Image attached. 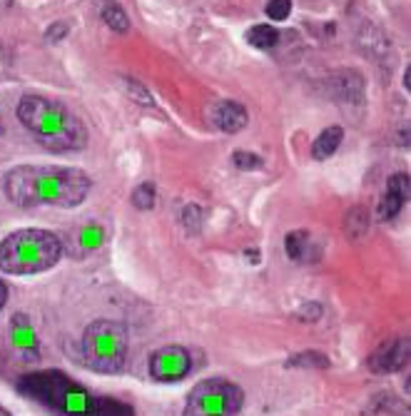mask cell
Instances as JSON below:
<instances>
[{"instance_id":"ffe728a7","label":"cell","mask_w":411,"mask_h":416,"mask_svg":"<svg viewBox=\"0 0 411 416\" xmlns=\"http://www.w3.org/2000/svg\"><path fill=\"white\" fill-rule=\"evenodd\" d=\"M289 364H292V367H319V369L329 367L327 357H322L319 351H304V354H297Z\"/></svg>"},{"instance_id":"277c9868","label":"cell","mask_w":411,"mask_h":416,"mask_svg":"<svg viewBox=\"0 0 411 416\" xmlns=\"http://www.w3.org/2000/svg\"><path fill=\"white\" fill-rule=\"evenodd\" d=\"M63 244L45 230H20L0 242V269L8 274L45 272L60 259Z\"/></svg>"},{"instance_id":"603a6c76","label":"cell","mask_w":411,"mask_h":416,"mask_svg":"<svg viewBox=\"0 0 411 416\" xmlns=\"http://www.w3.org/2000/svg\"><path fill=\"white\" fill-rule=\"evenodd\" d=\"M234 165H237L239 170H257V167H262V157L255 155V152H242V150H237V152H234Z\"/></svg>"},{"instance_id":"7402d4cb","label":"cell","mask_w":411,"mask_h":416,"mask_svg":"<svg viewBox=\"0 0 411 416\" xmlns=\"http://www.w3.org/2000/svg\"><path fill=\"white\" fill-rule=\"evenodd\" d=\"M122 88L130 93L132 100L143 102V105H152V95H150L147 90H145L140 83H135V80H130V78H122Z\"/></svg>"},{"instance_id":"3957f363","label":"cell","mask_w":411,"mask_h":416,"mask_svg":"<svg viewBox=\"0 0 411 416\" xmlns=\"http://www.w3.org/2000/svg\"><path fill=\"white\" fill-rule=\"evenodd\" d=\"M23 127L50 152H72L88 145V130L65 105L40 95H25L18 105Z\"/></svg>"},{"instance_id":"ba28073f","label":"cell","mask_w":411,"mask_h":416,"mask_svg":"<svg viewBox=\"0 0 411 416\" xmlns=\"http://www.w3.org/2000/svg\"><path fill=\"white\" fill-rule=\"evenodd\" d=\"M409 362V339H389L369 357V369L376 374L399 371Z\"/></svg>"},{"instance_id":"e0dca14e","label":"cell","mask_w":411,"mask_h":416,"mask_svg":"<svg viewBox=\"0 0 411 416\" xmlns=\"http://www.w3.org/2000/svg\"><path fill=\"white\" fill-rule=\"evenodd\" d=\"M284 247H287V255L292 257V259H297V262L307 259V252H309V234L307 232L287 234Z\"/></svg>"},{"instance_id":"d4e9b609","label":"cell","mask_w":411,"mask_h":416,"mask_svg":"<svg viewBox=\"0 0 411 416\" xmlns=\"http://www.w3.org/2000/svg\"><path fill=\"white\" fill-rule=\"evenodd\" d=\"M8 299V287L3 285V280H0V310H3V304H6Z\"/></svg>"},{"instance_id":"9a60e30c","label":"cell","mask_w":411,"mask_h":416,"mask_svg":"<svg viewBox=\"0 0 411 416\" xmlns=\"http://www.w3.org/2000/svg\"><path fill=\"white\" fill-rule=\"evenodd\" d=\"M277 40H280V33L272 28V25L267 23H259V25H252L250 30H247V42L250 45H255V48H274L277 45Z\"/></svg>"},{"instance_id":"7a4b0ae2","label":"cell","mask_w":411,"mask_h":416,"mask_svg":"<svg viewBox=\"0 0 411 416\" xmlns=\"http://www.w3.org/2000/svg\"><path fill=\"white\" fill-rule=\"evenodd\" d=\"M20 389L35 401L55 409L60 416H132V409L127 404L95 397L60 371H40V374L23 376Z\"/></svg>"},{"instance_id":"4316f807","label":"cell","mask_w":411,"mask_h":416,"mask_svg":"<svg viewBox=\"0 0 411 416\" xmlns=\"http://www.w3.org/2000/svg\"><path fill=\"white\" fill-rule=\"evenodd\" d=\"M13 6V0H0V13H6Z\"/></svg>"},{"instance_id":"44dd1931","label":"cell","mask_w":411,"mask_h":416,"mask_svg":"<svg viewBox=\"0 0 411 416\" xmlns=\"http://www.w3.org/2000/svg\"><path fill=\"white\" fill-rule=\"evenodd\" d=\"M264 10H267L269 18L280 23V20L289 18V13H292V0H269Z\"/></svg>"},{"instance_id":"5bb4252c","label":"cell","mask_w":411,"mask_h":416,"mask_svg":"<svg viewBox=\"0 0 411 416\" xmlns=\"http://www.w3.org/2000/svg\"><path fill=\"white\" fill-rule=\"evenodd\" d=\"M102 20L108 23V28H113L115 33H127L130 30V18H127V10L115 0H108L102 6Z\"/></svg>"},{"instance_id":"5b68a950","label":"cell","mask_w":411,"mask_h":416,"mask_svg":"<svg viewBox=\"0 0 411 416\" xmlns=\"http://www.w3.org/2000/svg\"><path fill=\"white\" fill-rule=\"evenodd\" d=\"M83 357L102 374L120 371L127 362V329L113 319L92 321L83 334Z\"/></svg>"},{"instance_id":"9c48e42d","label":"cell","mask_w":411,"mask_h":416,"mask_svg":"<svg viewBox=\"0 0 411 416\" xmlns=\"http://www.w3.org/2000/svg\"><path fill=\"white\" fill-rule=\"evenodd\" d=\"M207 115H209V122H212L217 130L227 132V135L239 132L247 125V120H250L247 107L239 105V102H234V100H217L215 105L209 107Z\"/></svg>"},{"instance_id":"6da1fadb","label":"cell","mask_w":411,"mask_h":416,"mask_svg":"<svg viewBox=\"0 0 411 416\" xmlns=\"http://www.w3.org/2000/svg\"><path fill=\"white\" fill-rule=\"evenodd\" d=\"M88 192L90 177L78 167L20 165L6 175V195L18 207H75Z\"/></svg>"},{"instance_id":"7c38bea8","label":"cell","mask_w":411,"mask_h":416,"mask_svg":"<svg viewBox=\"0 0 411 416\" xmlns=\"http://www.w3.org/2000/svg\"><path fill=\"white\" fill-rule=\"evenodd\" d=\"M341 137H344L341 127L337 125L327 127V130L314 140V145H312V157H314V160H329V157L337 152V147L341 145Z\"/></svg>"},{"instance_id":"30bf717a","label":"cell","mask_w":411,"mask_h":416,"mask_svg":"<svg viewBox=\"0 0 411 416\" xmlns=\"http://www.w3.org/2000/svg\"><path fill=\"white\" fill-rule=\"evenodd\" d=\"M406 200H409V175L399 173L389 179V187H387V192H384L382 202H379V209H376L379 220H384V222L394 220V217L401 212Z\"/></svg>"},{"instance_id":"ac0fdd59","label":"cell","mask_w":411,"mask_h":416,"mask_svg":"<svg viewBox=\"0 0 411 416\" xmlns=\"http://www.w3.org/2000/svg\"><path fill=\"white\" fill-rule=\"evenodd\" d=\"M132 205H135L137 209H150V207H152V205H155V187H152L150 182L140 184V187L132 192Z\"/></svg>"},{"instance_id":"8fae6325","label":"cell","mask_w":411,"mask_h":416,"mask_svg":"<svg viewBox=\"0 0 411 416\" xmlns=\"http://www.w3.org/2000/svg\"><path fill=\"white\" fill-rule=\"evenodd\" d=\"M332 95L339 102H362L364 80L357 70H339L332 75Z\"/></svg>"},{"instance_id":"4fadbf2b","label":"cell","mask_w":411,"mask_h":416,"mask_svg":"<svg viewBox=\"0 0 411 416\" xmlns=\"http://www.w3.org/2000/svg\"><path fill=\"white\" fill-rule=\"evenodd\" d=\"M13 342H15V346H18L20 351H25V354H35V334H33V329H30V321L25 319V314H15L13 317Z\"/></svg>"},{"instance_id":"484cf974","label":"cell","mask_w":411,"mask_h":416,"mask_svg":"<svg viewBox=\"0 0 411 416\" xmlns=\"http://www.w3.org/2000/svg\"><path fill=\"white\" fill-rule=\"evenodd\" d=\"M409 78H411V67L406 65V72H404V88L406 90H411V80Z\"/></svg>"},{"instance_id":"52a82bcc","label":"cell","mask_w":411,"mask_h":416,"mask_svg":"<svg viewBox=\"0 0 411 416\" xmlns=\"http://www.w3.org/2000/svg\"><path fill=\"white\" fill-rule=\"evenodd\" d=\"M190 371V354L182 346H165L150 359V374L155 381H179Z\"/></svg>"},{"instance_id":"cb8c5ba5","label":"cell","mask_w":411,"mask_h":416,"mask_svg":"<svg viewBox=\"0 0 411 416\" xmlns=\"http://www.w3.org/2000/svg\"><path fill=\"white\" fill-rule=\"evenodd\" d=\"M67 33H70V28H67L65 23H53L45 30V38H48L50 42H60L63 38H67Z\"/></svg>"},{"instance_id":"8992f818","label":"cell","mask_w":411,"mask_h":416,"mask_svg":"<svg viewBox=\"0 0 411 416\" xmlns=\"http://www.w3.org/2000/svg\"><path fill=\"white\" fill-rule=\"evenodd\" d=\"M242 389L227 379L200 381L187 397L182 416H234L242 409Z\"/></svg>"},{"instance_id":"83f0119b","label":"cell","mask_w":411,"mask_h":416,"mask_svg":"<svg viewBox=\"0 0 411 416\" xmlns=\"http://www.w3.org/2000/svg\"><path fill=\"white\" fill-rule=\"evenodd\" d=\"M0 416H10V414H8V411L3 409V406H0Z\"/></svg>"},{"instance_id":"d6986e66","label":"cell","mask_w":411,"mask_h":416,"mask_svg":"<svg viewBox=\"0 0 411 416\" xmlns=\"http://www.w3.org/2000/svg\"><path fill=\"white\" fill-rule=\"evenodd\" d=\"M182 225L187 227V232L197 234L200 232V225H202V209L197 207V205H187L182 209Z\"/></svg>"},{"instance_id":"2e32d148","label":"cell","mask_w":411,"mask_h":416,"mask_svg":"<svg viewBox=\"0 0 411 416\" xmlns=\"http://www.w3.org/2000/svg\"><path fill=\"white\" fill-rule=\"evenodd\" d=\"M344 230H346V234H349L352 239L364 237V232L369 230V212H366L364 207H354L352 212L346 214Z\"/></svg>"}]
</instances>
